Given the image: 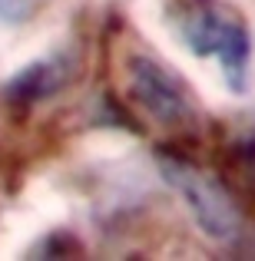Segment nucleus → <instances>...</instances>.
Returning <instances> with one entry per match:
<instances>
[{
	"mask_svg": "<svg viewBox=\"0 0 255 261\" xmlns=\"http://www.w3.org/2000/svg\"><path fill=\"white\" fill-rule=\"evenodd\" d=\"M43 4H47V0H0V23H4V27L30 23V20L40 13Z\"/></svg>",
	"mask_w": 255,
	"mask_h": 261,
	"instance_id": "nucleus-6",
	"label": "nucleus"
},
{
	"mask_svg": "<svg viewBox=\"0 0 255 261\" xmlns=\"http://www.w3.org/2000/svg\"><path fill=\"white\" fill-rule=\"evenodd\" d=\"M172 27L192 57H212L222 66L229 89L242 93L249 83L252 33L245 17L225 0H179Z\"/></svg>",
	"mask_w": 255,
	"mask_h": 261,
	"instance_id": "nucleus-1",
	"label": "nucleus"
},
{
	"mask_svg": "<svg viewBox=\"0 0 255 261\" xmlns=\"http://www.w3.org/2000/svg\"><path fill=\"white\" fill-rule=\"evenodd\" d=\"M129 93H133V99L140 102L159 126L179 129V126H189V122L196 119L189 93L182 89V83H179L163 63H156V60H149V57L129 60Z\"/></svg>",
	"mask_w": 255,
	"mask_h": 261,
	"instance_id": "nucleus-3",
	"label": "nucleus"
},
{
	"mask_svg": "<svg viewBox=\"0 0 255 261\" xmlns=\"http://www.w3.org/2000/svg\"><path fill=\"white\" fill-rule=\"evenodd\" d=\"M225 166H229L232 185L242 189L245 195H255V129L245 133V136H239V139L229 146Z\"/></svg>",
	"mask_w": 255,
	"mask_h": 261,
	"instance_id": "nucleus-5",
	"label": "nucleus"
},
{
	"mask_svg": "<svg viewBox=\"0 0 255 261\" xmlns=\"http://www.w3.org/2000/svg\"><path fill=\"white\" fill-rule=\"evenodd\" d=\"M66 80H70V60L63 53H53V57L33 60L24 70H17V76L7 83V99L30 106V102L50 99L53 93H60L66 86Z\"/></svg>",
	"mask_w": 255,
	"mask_h": 261,
	"instance_id": "nucleus-4",
	"label": "nucleus"
},
{
	"mask_svg": "<svg viewBox=\"0 0 255 261\" xmlns=\"http://www.w3.org/2000/svg\"><path fill=\"white\" fill-rule=\"evenodd\" d=\"M159 169L166 175V182L182 195L186 208L192 212L196 225L209 238L232 242L242 231V212L219 178L205 175L202 169H196L192 162L179 159V155H159Z\"/></svg>",
	"mask_w": 255,
	"mask_h": 261,
	"instance_id": "nucleus-2",
	"label": "nucleus"
}]
</instances>
